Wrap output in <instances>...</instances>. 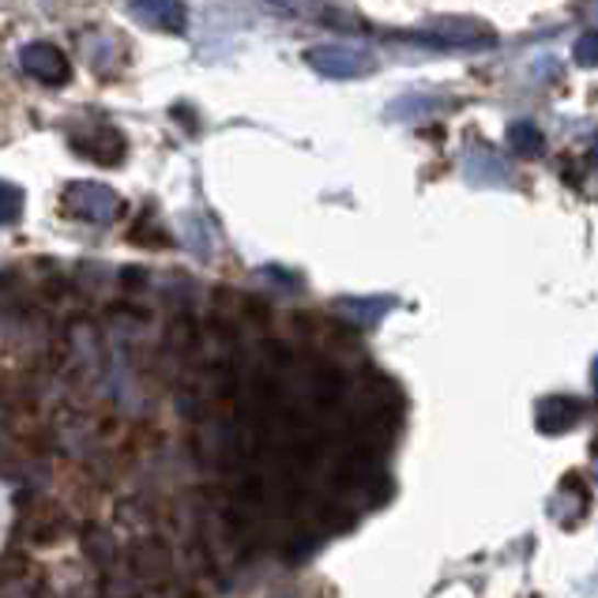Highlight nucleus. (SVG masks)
Returning a JSON list of instances; mask_svg holds the SVG:
<instances>
[{"instance_id": "f257e3e1", "label": "nucleus", "mask_w": 598, "mask_h": 598, "mask_svg": "<svg viewBox=\"0 0 598 598\" xmlns=\"http://www.w3.org/2000/svg\"><path fill=\"white\" fill-rule=\"evenodd\" d=\"M65 207L72 215L87 218V223H110L121 211V200L113 189H105L99 181H76L65 189Z\"/></svg>"}, {"instance_id": "f03ea898", "label": "nucleus", "mask_w": 598, "mask_h": 598, "mask_svg": "<svg viewBox=\"0 0 598 598\" xmlns=\"http://www.w3.org/2000/svg\"><path fill=\"white\" fill-rule=\"evenodd\" d=\"M20 65H23L26 76L42 79V83H49V87L68 83V76H72L68 57L57 46H49V42H31V46H23L20 49Z\"/></svg>"}, {"instance_id": "7ed1b4c3", "label": "nucleus", "mask_w": 598, "mask_h": 598, "mask_svg": "<svg viewBox=\"0 0 598 598\" xmlns=\"http://www.w3.org/2000/svg\"><path fill=\"white\" fill-rule=\"evenodd\" d=\"M72 147L79 155L91 158V162H102V166H113L125 158V136H121L117 128H99V132H91V136L76 139Z\"/></svg>"}, {"instance_id": "20e7f679", "label": "nucleus", "mask_w": 598, "mask_h": 598, "mask_svg": "<svg viewBox=\"0 0 598 598\" xmlns=\"http://www.w3.org/2000/svg\"><path fill=\"white\" fill-rule=\"evenodd\" d=\"M132 12L144 23L166 26V31H181L184 26V4L181 0H132Z\"/></svg>"}, {"instance_id": "39448f33", "label": "nucleus", "mask_w": 598, "mask_h": 598, "mask_svg": "<svg viewBox=\"0 0 598 598\" xmlns=\"http://www.w3.org/2000/svg\"><path fill=\"white\" fill-rule=\"evenodd\" d=\"M20 215H23V192L15 184L0 181V226L20 223Z\"/></svg>"}]
</instances>
